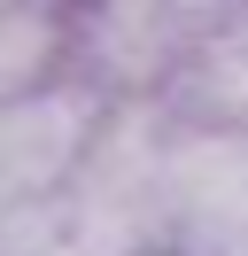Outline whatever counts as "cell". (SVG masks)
Here are the masks:
<instances>
[{"instance_id":"obj_4","label":"cell","mask_w":248,"mask_h":256,"mask_svg":"<svg viewBox=\"0 0 248 256\" xmlns=\"http://www.w3.org/2000/svg\"><path fill=\"white\" fill-rule=\"evenodd\" d=\"M62 233V194L54 202H0V256H46Z\"/></svg>"},{"instance_id":"obj_3","label":"cell","mask_w":248,"mask_h":256,"mask_svg":"<svg viewBox=\"0 0 248 256\" xmlns=\"http://www.w3.org/2000/svg\"><path fill=\"white\" fill-rule=\"evenodd\" d=\"M155 109L170 124H202V132H248V0H232L225 24L194 47V62L178 70Z\"/></svg>"},{"instance_id":"obj_1","label":"cell","mask_w":248,"mask_h":256,"mask_svg":"<svg viewBox=\"0 0 248 256\" xmlns=\"http://www.w3.org/2000/svg\"><path fill=\"white\" fill-rule=\"evenodd\" d=\"M232 0H70L62 54L101 101H163Z\"/></svg>"},{"instance_id":"obj_2","label":"cell","mask_w":248,"mask_h":256,"mask_svg":"<svg viewBox=\"0 0 248 256\" xmlns=\"http://www.w3.org/2000/svg\"><path fill=\"white\" fill-rule=\"evenodd\" d=\"M101 116H108V101L86 78H70V86L39 78L24 94H8L0 101V202H54V194H70L78 163L101 140Z\"/></svg>"}]
</instances>
